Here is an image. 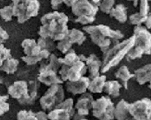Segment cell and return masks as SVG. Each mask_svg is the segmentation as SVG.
Instances as JSON below:
<instances>
[{
    "label": "cell",
    "instance_id": "cell-39",
    "mask_svg": "<svg viewBox=\"0 0 151 120\" xmlns=\"http://www.w3.org/2000/svg\"><path fill=\"white\" fill-rule=\"evenodd\" d=\"M9 110V104L5 102H0V116L5 113L8 111Z\"/></svg>",
    "mask_w": 151,
    "mask_h": 120
},
{
    "label": "cell",
    "instance_id": "cell-25",
    "mask_svg": "<svg viewBox=\"0 0 151 120\" xmlns=\"http://www.w3.org/2000/svg\"><path fill=\"white\" fill-rule=\"evenodd\" d=\"M19 61L12 57L4 61L0 67V70L5 72L7 74H14L17 69Z\"/></svg>",
    "mask_w": 151,
    "mask_h": 120
},
{
    "label": "cell",
    "instance_id": "cell-20",
    "mask_svg": "<svg viewBox=\"0 0 151 120\" xmlns=\"http://www.w3.org/2000/svg\"><path fill=\"white\" fill-rule=\"evenodd\" d=\"M106 76L100 75L91 79L88 90L91 93H102L106 83Z\"/></svg>",
    "mask_w": 151,
    "mask_h": 120
},
{
    "label": "cell",
    "instance_id": "cell-29",
    "mask_svg": "<svg viewBox=\"0 0 151 120\" xmlns=\"http://www.w3.org/2000/svg\"><path fill=\"white\" fill-rule=\"evenodd\" d=\"M55 41L50 38H40L38 40L37 44L41 49H46L49 51H52L55 49Z\"/></svg>",
    "mask_w": 151,
    "mask_h": 120
},
{
    "label": "cell",
    "instance_id": "cell-41",
    "mask_svg": "<svg viewBox=\"0 0 151 120\" xmlns=\"http://www.w3.org/2000/svg\"><path fill=\"white\" fill-rule=\"evenodd\" d=\"M35 116L37 120H47V114L44 111H39L35 113Z\"/></svg>",
    "mask_w": 151,
    "mask_h": 120
},
{
    "label": "cell",
    "instance_id": "cell-47",
    "mask_svg": "<svg viewBox=\"0 0 151 120\" xmlns=\"http://www.w3.org/2000/svg\"><path fill=\"white\" fill-rule=\"evenodd\" d=\"M2 83V81H1V80H0V84H1V83Z\"/></svg>",
    "mask_w": 151,
    "mask_h": 120
},
{
    "label": "cell",
    "instance_id": "cell-12",
    "mask_svg": "<svg viewBox=\"0 0 151 120\" xmlns=\"http://www.w3.org/2000/svg\"><path fill=\"white\" fill-rule=\"evenodd\" d=\"M99 6L88 0H79L72 6V13L77 17H96Z\"/></svg>",
    "mask_w": 151,
    "mask_h": 120
},
{
    "label": "cell",
    "instance_id": "cell-42",
    "mask_svg": "<svg viewBox=\"0 0 151 120\" xmlns=\"http://www.w3.org/2000/svg\"><path fill=\"white\" fill-rule=\"evenodd\" d=\"M79 0H64V2L68 7H72Z\"/></svg>",
    "mask_w": 151,
    "mask_h": 120
},
{
    "label": "cell",
    "instance_id": "cell-26",
    "mask_svg": "<svg viewBox=\"0 0 151 120\" xmlns=\"http://www.w3.org/2000/svg\"><path fill=\"white\" fill-rule=\"evenodd\" d=\"M144 54H145V51L141 47L134 45L127 53L126 58L127 61H130L142 57Z\"/></svg>",
    "mask_w": 151,
    "mask_h": 120
},
{
    "label": "cell",
    "instance_id": "cell-16",
    "mask_svg": "<svg viewBox=\"0 0 151 120\" xmlns=\"http://www.w3.org/2000/svg\"><path fill=\"white\" fill-rule=\"evenodd\" d=\"M90 81L89 77L83 76L76 81L71 82L68 81L65 84L66 89L68 92L74 95L83 94L88 90Z\"/></svg>",
    "mask_w": 151,
    "mask_h": 120
},
{
    "label": "cell",
    "instance_id": "cell-4",
    "mask_svg": "<svg viewBox=\"0 0 151 120\" xmlns=\"http://www.w3.org/2000/svg\"><path fill=\"white\" fill-rule=\"evenodd\" d=\"M8 92L12 98L18 99L20 104H30L37 97V84L32 81L29 86L25 81H16L8 87Z\"/></svg>",
    "mask_w": 151,
    "mask_h": 120
},
{
    "label": "cell",
    "instance_id": "cell-13",
    "mask_svg": "<svg viewBox=\"0 0 151 120\" xmlns=\"http://www.w3.org/2000/svg\"><path fill=\"white\" fill-rule=\"evenodd\" d=\"M135 37L134 46L141 47L145 51V54H151V35L148 30L141 26H136L134 29Z\"/></svg>",
    "mask_w": 151,
    "mask_h": 120
},
{
    "label": "cell",
    "instance_id": "cell-9",
    "mask_svg": "<svg viewBox=\"0 0 151 120\" xmlns=\"http://www.w3.org/2000/svg\"><path fill=\"white\" fill-rule=\"evenodd\" d=\"M129 111L132 120H150L151 115V101L148 98L129 104Z\"/></svg>",
    "mask_w": 151,
    "mask_h": 120
},
{
    "label": "cell",
    "instance_id": "cell-24",
    "mask_svg": "<svg viewBox=\"0 0 151 120\" xmlns=\"http://www.w3.org/2000/svg\"><path fill=\"white\" fill-rule=\"evenodd\" d=\"M67 36L73 44H76L79 46L82 45L86 40V36L81 31L76 29L69 30Z\"/></svg>",
    "mask_w": 151,
    "mask_h": 120
},
{
    "label": "cell",
    "instance_id": "cell-6",
    "mask_svg": "<svg viewBox=\"0 0 151 120\" xmlns=\"http://www.w3.org/2000/svg\"><path fill=\"white\" fill-rule=\"evenodd\" d=\"M93 116L102 120L114 119V104L108 96H103L92 103Z\"/></svg>",
    "mask_w": 151,
    "mask_h": 120
},
{
    "label": "cell",
    "instance_id": "cell-27",
    "mask_svg": "<svg viewBox=\"0 0 151 120\" xmlns=\"http://www.w3.org/2000/svg\"><path fill=\"white\" fill-rule=\"evenodd\" d=\"M79 60H81L79 56H78L73 50L70 49L63 58V64L71 66Z\"/></svg>",
    "mask_w": 151,
    "mask_h": 120
},
{
    "label": "cell",
    "instance_id": "cell-22",
    "mask_svg": "<svg viewBox=\"0 0 151 120\" xmlns=\"http://www.w3.org/2000/svg\"><path fill=\"white\" fill-rule=\"evenodd\" d=\"M109 14L121 23H124L127 20V8L122 4H118L115 8L113 7Z\"/></svg>",
    "mask_w": 151,
    "mask_h": 120
},
{
    "label": "cell",
    "instance_id": "cell-1",
    "mask_svg": "<svg viewBox=\"0 0 151 120\" xmlns=\"http://www.w3.org/2000/svg\"><path fill=\"white\" fill-rule=\"evenodd\" d=\"M68 17L64 13L57 11L48 13L41 19L42 26L38 34L41 38H50L53 41H60L68 33Z\"/></svg>",
    "mask_w": 151,
    "mask_h": 120
},
{
    "label": "cell",
    "instance_id": "cell-2",
    "mask_svg": "<svg viewBox=\"0 0 151 120\" xmlns=\"http://www.w3.org/2000/svg\"><path fill=\"white\" fill-rule=\"evenodd\" d=\"M83 30L89 34L91 41L100 48L103 53L118 44L124 37L119 30H112L104 24L86 26L83 27Z\"/></svg>",
    "mask_w": 151,
    "mask_h": 120
},
{
    "label": "cell",
    "instance_id": "cell-23",
    "mask_svg": "<svg viewBox=\"0 0 151 120\" xmlns=\"http://www.w3.org/2000/svg\"><path fill=\"white\" fill-rule=\"evenodd\" d=\"M115 77L121 80L122 86L127 90L128 88V82L132 78L134 77V74H132L126 65H123L120 67L115 73Z\"/></svg>",
    "mask_w": 151,
    "mask_h": 120
},
{
    "label": "cell",
    "instance_id": "cell-5",
    "mask_svg": "<svg viewBox=\"0 0 151 120\" xmlns=\"http://www.w3.org/2000/svg\"><path fill=\"white\" fill-rule=\"evenodd\" d=\"M13 15L19 23H24L31 17L38 15L40 7L38 0H12Z\"/></svg>",
    "mask_w": 151,
    "mask_h": 120
},
{
    "label": "cell",
    "instance_id": "cell-30",
    "mask_svg": "<svg viewBox=\"0 0 151 120\" xmlns=\"http://www.w3.org/2000/svg\"><path fill=\"white\" fill-rule=\"evenodd\" d=\"M115 0H102L99 4L100 10L104 14H109L115 5Z\"/></svg>",
    "mask_w": 151,
    "mask_h": 120
},
{
    "label": "cell",
    "instance_id": "cell-11",
    "mask_svg": "<svg viewBox=\"0 0 151 120\" xmlns=\"http://www.w3.org/2000/svg\"><path fill=\"white\" fill-rule=\"evenodd\" d=\"M93 101L94 99L91 94L88 92L82 94V95L78 99L75 106L77 113L74 114L73 119L74 120L86 119V116L89 115L90 110L91 109Z\"/></svg>",
    "mask_w": 151,
    "mask_h": 120
},
{
    "label": "cell",
    "instance_id": "cell-14",
    "mask_svg": "<svg viewBox=\"0 0 151 120\" xmlns=\"http://www.w3.org/2000/svg\"><path fill=\"white\" fill-rule=\"evenodd\" d=\"M39 72L38 80L47 86L55 84H62L64 82L60 76L58 75V72L43 65H41Z\"/></svg>",
    "mask_w": 151,
    "mask_h": 120
},
{
    "label": "cell",
    "instance_id": "cell-44",
    "mask_svg": "<svg viewBox=\"0 0 151 120\" xmlns=\"http://www.w3.org/2000/svg\"><path fill=\"white\" fill-rule=\"evenodd\" d=\"M8 98H9L8 95H4V96L0 95V102H5L8 100Z\"/></svg>",
    "mask_w": 151,
    "mask_h": 120
},
{
    "label": "cell",
    "instance_id": "cell-37",
    "mask_svg": "<svg viewBox=\"0 0 151 120\" xmlns=\"http://www.w3.org/2000/svg\"><path fill=\"white\" fill-rule=\"evenodd\" d=\"M96 20V17H77L74 20L75 23H78L82 25H86L93 23Z\"/></svg>",
    "mask_w": 151,
    "mask_h": 120
},
{
    "label": "cell",
    "instance_id": "cell-8",
    "mask_svg": "<svg viewBox=\"0 0 151 120\" xmlns=\"http://www.w3.org/2000/svg\"><path fill=\"white\" fill-rule=\"evenodd\" d=\"M87 69L85 62L81 60L71 66L63 64L58 72L63 81L74 82L85 75Z\"/></svg>",
    "mask_w": 151,
    "mask_h": 120
},
{
    "label": "cell",
    "instance_id": "cell-43",
    "mask_svg": "<svg viewBox=\"0 0 151 120\" xmlns=\"http://www.w3.org/2000/svg\"><path fill=\"white\" fill-rule=\"evenodd\" d=\"M144 23L148 29H150L151 28V15H150V14L148 16V17H147V20H145V21L144 22Z\"/></svg>",
    "mask_w": 151,
    "mask_h": 120
},
{
    "label": "cell",
    "instance_id": "cell-33",
    "mask_svg": "<svg viewBox=\"0 0 151 120\" xmlns=\"http://www.w3.org/2000/svg\"><path fill=\"white\" fill-rule=\"evenodd\" d=\"M17 119L18 120H37L35 116V113H33L32 111L27 110H21L17 113Z\"/></svg>",
    "mask_w": 151,
    "mask_h": 120
},
{
    "label": "cell",
    "instance_id": "cell-10",
    "mask_svg": "<svg viewBox=\"0 0 151 120\" xmlns=\"http://www.w3.org/2000/svg\"><path fill=\"white\" fill-rule=\"evenodd\" d=\"M74 100L68 98L62 101L55 106L47 114V119L50 120H70L75 114V109L73 107Z\"/></svg>",
    "mask_w": 151,
    "mask_h": 120
},
{
    "label": "cell",
    "instance_id": "cell-3",
    "mask_svg": "<svg viewBox=\"0 0 151 120\" xmlns=\"http://www.w3.org/2000/svg\"><path fill=\"white\" fill-rule=\"evenodd\" d=\"M134 44L135 37L133 35L130 38L109 49L104 53L100 72L105 74L112 68L117 66L134 46Z\"/></svg>",
    "mask_w": 151,
    "mask_h": 120
},
{
    "label": "cell",
    "instance_id": "cell-21",
    "mask_svg": "<svg viewBox=\"0 0 151 120\" xmlns=\"http://www.w3.org/2000/svg\"><path fill=\"white\" fill-rule=\"evenodd\" d=\"M122 86L116 80L106 81L103 91L109 96L116 98L120 95V90Z\"/></svg>",
    "mask_w": 151,
    "mask_h": 120
},
{
    "label": "cell",
    "instance_id": "cell-32",
    "mask_svg": "<svg viewBox=\"0 0 151 120\" xmlns=\"http://www.w3.org/2000/svg\"><path fill=\"white\" fill-rule=\"evenodd\" d=\"M148 16L144 17L139 14V13H136L131 15L129 17L130 23L133 25H136L137 26H141L142 23H144L147 20Z\"/></svg>",
    "mask_w": 151,
    "mask_h": 120
},
{
    "label": "cell",
    "instance_id": "cell-45",
    "mask_svg": "<svg viewBox=\"0 0 151 120\" xmlns=\"http://www.w3.org/2000/svg\"><path fill=\"white\" fill-rule=\"evenodd\" d=\"M129 1H133V5H134V7H137V6H138L139 0H129Z\"/></svg>",
    "mask_w": 151,
    "mask_h": 120
},
{
    "label": "cell",
    "instance_id": "cell-15",
    "mask_svg": "<svg viewBox=\"0 0 151 120\" xmlns=\"http://www.w3.org/2000/svg\"><path fill=\"white\" fill-rule=\"evenodd\" d=\"M81 60L85 62L88 69L89 72V78L92 79L96 77L100 76V71L101 69L102 62L95 54H91L88 57H86L84 55H79Z\"/></svg>",
    "mask_w": 151,
    "mask_h": 120
},
{
    "label": "cell",
    "instance_id": "cell-34",
    "mask_svg": "<svg viewBox=\"0 0 151 120\" xmlns=\"http://www.w3.org/2000/svg\"><path fill=\"white\" fill-rule=\"evenodd\" d=\"M12 57L11 50L6 49L2 44H0V67L3 64L4 61Z\"/></svg>",
    "mask_w": 151,
    "mask_h": 120
},
{
    "label": "cell",
    "instance_id": "cell-18",
    "mask_svg": "<svg viewBox=\"0 0 151 120\" xmlns=\"http://www.w3.org/2000/svg\"><path fill=\"white\" fill-rule=\"evenodd\" d=\"M129 103L124 99H121L115 107L114 115V119L117 120H124L132 119L129 111Z\"/></svg>",
    "mask_w": 151,
    "mask_h": 120
},
{
    "label": "cell",
    "instance_id": "cell-28",
    "mask_svg": "<svg viewBox=\"0 0 151 120\" xmlns=\"http://www.w3.org/2000/svg\"><path fill=\"white\" fill-rule=\"evenodd\" d=\"M73 44L66 36L64 39L60 41L56 46V48L63 54H66L71 49Z\"/></svg>",
    "mask_w": 151,
    "mask_h": 120
},
{
    "label": "cell",
    "instance_id": "cell-7",
    "mask_svg": "<svg viewBox=\"0 0 151 120\" xmlns=\"http://www.w3.org/2000/svg\"><path fill=\"white\" fill-rule=\"evenodd\" d=\"M64 99V89L60 84L51 85L40 99V105L44 110H52Z\"/></svg>",
    "mask_w": 151,
    "mask_h": 120
},
{
    "label": "cell",
    "instance_id": "cell-38",
    "mask_svg": "<svg viewBox=\"0 0 151 120\" xmlns=\"http://www.w3.org/2000/svg\"><path fill=\"white\" fill-rule=\"evenodd\" d=\"M9 38V35L6 31L0 27V44H2L4 41Z\"/></svg>",
    "mask_w": 151,
    "mask_h": 120
},
{
    "label": "cell",
    "instance_id": "cell-36",
    "mask_svg": "<svg viewBox=\"0 0 151 120\" xmlns=\"http://www.w3.org/2000/svg\"><path fill=\"white\" fill-rule=\"evenodd\" d=\"M150 0H140V11L139 14L146 17L150 14V5L149 2Z\"/></svg>",
    "mask_w": 151,
    "mask_h": 120
},
{
    "label": "cell",
    "instance_id": "cell-46",
    "mask_svg": "<svg viewBox=\"0 0 151 120\" xmlns=\"http://www.w3.org/2000/svg\"><path fill=\"white\" fill-rule=\"evenodd\" d=\"M95 4H99L102 0H91Z\"/></svg>",
    "mask_w": 151,
    "mask_h": 120
},
{
    "label": "cell",
    "instance_id": "cell-35",
    "mask_svg": "<svg viewBox=\"0 0 151 120\" xmlns=\"http://www.w3.org/2000/svg\"><path fill=\"white\" fill-rule=\"evenodd\" d=\"M22 59L28 65H34L37 63H38L39 61L42 60L43 58L41 55V54H40L38 56H24L22 57Z\"/></svg>",
    "mask_w": 151,
    "mask_h": 120
},
{
    "label": "cell",
    "instance_id": "cell-19",
    "mask_svg": "<svg viewBox=\"0 0 151 120\" xmlns=\"http://www.w3.org/2000/svg\"><path fill=\"white\" fill-rule=\"evenodd\" d=\"M22 47L24 49V53L26 56H38L41 50V47L38 45L34 39H26L22 43Z\"/></svg>",
    "mask_w": 151,
    "mask_h": 120
},
{
    "label": "cell",
    "instance_id": "cell-17",
    "mask_svg": "<svg viewBox=\"0 0 151 120\" xmlns=\"http://www.w3.org/2000/svg\"><path fill=\"white\" fill-rule=\"evenodd\" d=\"M134 77L139 85H144L150 83L151 79V65L148 64L137 69L134 73Z\"/></svg>",
    "mask_w": 151,
    "mask_h": 120
},
{
    "label": "cell",
    "instance_id": "cell-40",
    "mask_svg": "<svg viewBox=\"0 0 151 120\" xmlns=\"http://www.w3.org/2000/svg\"><path fill=\"white\" fill-rule=\"evenodd\" d=\"M63 2H64V0H51L50 4L52 6V8L53 9L56 10L59 8V6Z\"/></svg>",
    "mask_w": 151,
    "mask_h": 120
},
{
    "label": "cell",
    "instance_id": "cell-31",
    "mask_svg": "<svg viewBox=\"0 0 151 120\" xmlns=\"http://www.w3.org/2000/svg\"><path fill=\"white\" fill-rule=\"evenodd\" d=\"M0 16L5 21H9L12 20L13 15L12 6H6L0 9Z\"/></svg>",
    "mask_w": 151,
    "mask_h": 120
}]
</instances>
